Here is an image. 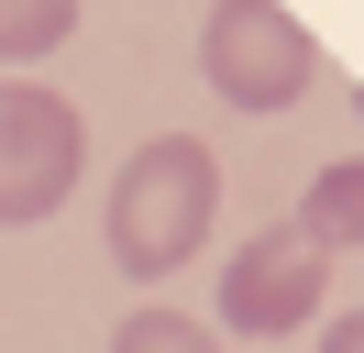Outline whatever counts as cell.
Listing matches in <instances>:
<instances>
[{
  "instance_id": "cell-1",
  "label": "cell",
  "mask_w": 364,
  "mask_h": 353,
  "mask_svg": "<svg viewBox=\"0 0 364 353\" xmlns=\"http://www.w3.org/2000/svg\"><path fill=\"white\" fill-rule=\"evenodd\" d=\"M210 210H221V154L188 144V132H155V144L111 176V210H100L111 265L122 276H177L210 243Z\"/></svg>"
},
{
  "instance_id": "cell-2",
  "label": "cell",
  "mask_w": 364,
  "mask_h": 353,
  "mask_svg": "<svg viewBox=\"0 0 364 353\" xmlns=\"http://www.w3.org/2000/svg\"><path fill=\"white\" fill-rule=\"evenodd\" d=\"M199 78L221 88L232 110H287L298 88L320 78V44L298 11H276V0H210L199 22Z\"/></svg>"
},
{
  "instance_id": "cell-3",
  "label": "cell",
  "mask_w": 364,
  "mask_h": 353,
  "mask_svg": "<svg viewBox=\"0 0 364 353\" xmlns=\"http://www.w3.org/2000/svg\"><path fill=\"white\" fill-rule=\"evenodd\" d=\"M77 166H89V122H77L55 88L0 78V232H11V221H45L55 199L77 188Z\"/></svg>"
},
{
  "instance_id": "cell-4",
  "label": "cell",
  "mask_w": 364,
  "mask_h": 353,
  "mask_svg": "<svg viewBox=\"0 0 364 353\" xmlns=\"http://www.w3.org/2000/svg\"><path fill=\"white\" fill-rule=\"evenodd\" d=\"M320 287H331V254H309L287 221H265V232L221 265V320L254 331V342H276V331L320 320Z\"/></svg>"
},
{
  "instance_id": "cell-5",
  "label": "cell",
  "mask_w": 364,
  "mask_h": 353,
  "mask_svg": "<svg viewBox=\"0 0 364 353\" xmlns=\"http://www.w3.org/2000/svg\"><path fill=\"white\" fill-rule=\"evenodd\" d=\"M287 232L309 243V254H364V154L309 176V199H298V221H287Z\"/></svg>"
},
{
  "instance_id": "cell-6",
  "label": "cell",
  "mask_w": 364,
  "mask_h": 353,
  "mask_svg": "<svg viewBox=\"0 0 364 353\" xmlns=\"http://www.w3.org/2000/svg\"><path fill=\"white\" fill-rule=\"evenodd\" d=\"M77 33V0H0V66H33Z\"/></svg>"
},
{
  "instance_id": "cell-7",
  "label": "cell",
  "mask_w": 364,
  "mask_h": 353,
  "mask_svg": "<svg viewBox=\"0 0 364 353\" xmlns=\"http://www.w3.org/2000/svg\"><path fill=\"white\" fill-rule=\"evenodd\" d=\"M111 353H221V342H210L188 309H133V320L111 331Z\"/></svg>"
},
{
  "instance_id": "cell-8",
  "label": "cell",
  "mask_w": 364,
  "mask_h": 353,
  "mask_svg": "<svg viewBox=\"0 0 364 353\" xmlns=\"http://www.w3.org/2000/svg\"><path fill=\"white\" fill-rule=\"evenodd\" d=\"M320 353H364V309H342V320L320 331Z\"/></svg>"
}]
</instances>
